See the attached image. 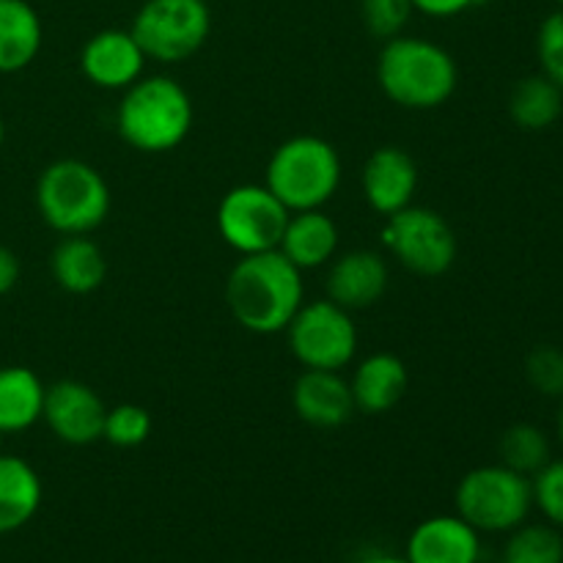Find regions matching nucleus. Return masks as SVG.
<instances>
[{
	"label": "nucleus",
	"instance_id": "4468645a",
	"mask_svg": "<svg viewBox=\"0 0 563 563\" xmlns=\"http://www.w3.org/2000/svg\"><path fill=\"white\" fill-rule=\"evenodd\" d=\"M390 273L388 262L377 251H350L341 253L330 262L328 269V300L341 306L344 311H363L374 302L383 300L388 291Z\"/></svg>",
	"mask_w": 563,
	"mask_h": 563
},
{
	"label": "nucleus",
	"instance_id": "cd10ccee",
	"mask_svg": "<svg viewBox=\"0 0 563 563\" xmlns=\"http://www.w3.org/2000/svg\"><path fill=\"white\" fill-rule=\"evenodd\" d=\"M537 55L542 75L550 77L563 91V9L544 16L537 36Z\"/></svg>",
	"mask_w": 563,
	"mask_h": 563
},
{
	"label": "nucleus",
	"instance_id": "7ed1b4c3",
	"mask_svg": "<svg viewBox=\"0 0 563 563\" xmlns=\"http://www.w3.org/2000/svg\"><path fill=\"white\" fill-rule=\"evenodd\" d=\"M377 82L405 110H434L460 86V66L445 47L423 36L388 38L377 58Z\"/></svg>",
	"mask_w": 563,
	"mask_h": 563
},
{
	"label": "nucleus",
	"instance_id": "423d86ee",
	"mask_svg": "<svg viewBox=\"0 0 563 563\" xmlns=\"http://www.w3.org/2000/svg\"><path fill=\"white\" fill-rule=\"evenodd\" d=\"M456 515L478 533H506L526 522L533 506L531 478L506 465H484L456 484Z\"/></svg>",
	"mask_w": 563,
	"mask_h": 563
},
{
	"label": "nucleus",
	"instance_id": "9d476101",
	"mask_svg": "<svg viewBox=\"0 0 563 563\" xmlns=\"http://www.w3.org/2000/svg\"><path fill=\"white\" fill-rule=\"evenodd\" d=\"M289 209L269 192L267 185H236L220 198L218 234L240 256L278 251Z\"/></svg>",
	"mask_w": 563,
	"mask_h": 563
},
{
	"label": "nucleus",
	"instance_id": "7c9ffc66",
	"mask_svg": "<svg viewBox=\"0 0 563 563\" xmlns=\"http://www.w3.org/2000/svg\"><path fill=\"white\" fill-rule=\"evenodd\" d=\"M484 3L487 0H412V9L427 16H434V20H451V16H460L467 9H476V5Z\"/></svg>",
	"mask_w": 563,
	"mask_h": 563
},
{
	"label": "nucleus",
	"instance_id": "e433bc0d",
	"mask_svg": "<svg viewBox=\"0 0 563 563\" xmlns=\"http://www.w3.org/2000/svg\"><path fill=\"white\" fill-rule=\"evenodd\" d=\"M0 440H3V434H0Z\"/></svg>",
	"mask_w": 563,
	"mask_h": 563
},
{
	"label": "nucleus",
	"instance_id": "f704fd0d",
	"mask_svg": "<svg viewBox=\"0 0 563 563\" xmlns=\"http://www.w3.org/2000/svg\"><path fill=\"white\" fill-rule=\"evenodd\" d=\"M3 141H5V124H3V115H0V148H3Z\"/></svg>",
	"mask_w": 563,
	"mask_h": 563
},
{
	"label": "nucleus",
	"instance_id": "c9c22d12",
	"mask_svg": "<svg viewBox=\"0 0 563 563\" xmlns=\"http://www.w3.org/2000/svg\"><path fill=\"white\" fill-rule=\"evenodd\" d=\"M555 3H561V5H563V0H555Z\"/></svg>",
	"mask_w": 563,
	"mask_h": 563
},
{
	"label": "nucleus",
	"instance_id": "39448f33",
	"mask_svg": "<svg viewBox=\"0 0 563 563\" xmlns=\"http://www.w3.org/2000/svg\"><path fill=\"white\" fill-rule=\"evenodd\" d=\"M264 185L289 212L322 209L339 192L341 157L324 137L295 135L273 152Z\"/></svg>",
	"mask_w": 563,
	"mask_h": 563
},
{
	"label": "nucleus",
	"instance_id": "f03ea898",
	"mask_svg": "<svg viewBox=\"0 0 563 563\" xmlns=\"http://www.w3.org/2000/svg\"><path fill=\"white\" fill-rule=\"evenodd\" d=\"M196 108L179 80L168 75H143L132 82L115 110L121 141L141 154H168L192 132Z\"/></svg>",
	"mask_w": 563,
	"mask_h": 563
},
{
	"label": "nucleus",
	"instance_id": "0eeeda50",
	"mask_svg": "<svg viewBox=\"0 0 563 563\" xmlns=\"http://www.w3.org/2000/svg\"><path fill=\"white\" fill-rule=\"evenodd\" d=\"M130 31L148 60L181 64L207 44L212 11L207 0H143Z\"/></svg>",
	"mask_w": 563,
	"mask_h": 563
},
{
	"label": "nucleus",
	"instance_id": "b1692460",
	"mask_svg": "<svg viewBox=\"0 0 563 563\" xmlns=\"http://www.w3.org/2000/svg\"><path fill=\"white\" fill-rule=\"evenodd\" d=\"M550 462V440L533 423H515L500 438V465L533 478Z\"/></svg>",
	"mask_w": 563,
	"mask_h": 563
},
{
	"label": "nucleus",
	"instance_id": "20e7f679",
	"mask_svg": "<svg viewBox=\"0 0 563 563\" xmlns=\"http://www.w3.org/2000/svg\"><path fill=\"white\" fill-rule=\"evenodd\" d=\"M36 207L44 223L58 234L88 236L108 220L110 185L82 159H55L38 174Z\"/></svg>",
	"mask_w": 563,
	"mask_h": 563
},
{
	"label": "nucleus",
	"instance_id": "9b49d317",
	"mask_svg": "<svg viewBox=\"0 0 563 563\" xmlns=\"http://www.w3.org/2000/svg\"><path fill=\"white\" fill-rule=\"evenodd\" d=\"M104 416L108 407L102 396L80 379H60L44 394L42 421L66 445H91L102 440Z\"/></svg>",
	"mask_w": 563,
	"mask_h": 563
},
{
	"label": "nucleus",
	"instance_id": "f8f14e48",
	"mask_svg": "<svg viewBox=\"0 0 563 563\" xmlns=\"http://www.w3.org/2000/svg\"><path fill=\"white\" fill-rule=\"evenodd\" d=\"M146 53L124 27L97 31L80 49V71L91 86L104 91H126L146 69Z\"/></svg>",
	"mask_w": 563,
	"mask_h": 563
},
{
	"label": "nucleus",
	"instance_id": "6ab92c4d",
	"mask_svg": "<svg viewBox=\"0 0 563 563\" xmlns=\"http://www.w3.org/2000/svg\"><path fill=\"white\" fill-rule=\"evenodd\" d=\"M42 16L27 0H0V75L27 69L42 53Z\"/></svg>",
	"mask_w": 563,
	"mask_h": 563
},
{
	"label": "nucleus",
	"instance_id": "412c9836",
	"mask_svg": "<svg viewBox=\"0 0 563 563\" xmlns=\"http://www.w3.org/2000/svg\"><path fill=\"white\" fill-rule=\"evenodd\" d=\"M53 280L69 295H91L108 278V258L88 236H64L49 256Z\"/></svg>",
	"mask_w": 563,
	"mask_h": 563
},
{
	"label": "nucleus",
	"instance_id": "c756f323",
	"mask_svg": "<svg viewBox=\"0 0 563 563\" xmlns=\"http://www.w3.org/2000/svg\"><path fill=\"white\" fill-rule=\"evenodd\" d=\"M528 383L544 396H563V352L555 346H537L526 361Z\"/></svg>",
	"mask_w": 563,
	"mask_h": 563
},
{
	"label": "nucleus",
	"instance_id": "dca6fc26",
	"mask_svg": "<svg viewBox=\"0 0 563 563\" xmlns=\"http://www.w3.org/2000/svg\"><path fill=\"white\" fill-rule=\"evenodd\" d=\"M410 563H478L482 537L460 515H438L423 520L407 539Z\"/></svg>",
	"mask_w": 563,
	"mask_h": 563
},
{
	"label": "nucleus",
	"instance_id": "6e6552de",
	"mask_svg": "<svg viewBox=\"0 0 563 563\" xmlns=\"http://www.w3.org/2000/svg\"><path fill=\"white\" fill-rule=\"evenodd\" d=\"M383 245L390 256L421 278L445 275L456 262V234L440 212L410 203L385 218Z\"/></svg>",
	"mask_w": 563,
	"mask_h": 563
},
{
	"label": "nucleus",
	"instance_id": "f3484780",
	"mask_svg": "<svg viewBox=\"0 0 563 563\" xmlns=\"http://www.w3.org/2000/svg\"><path fill=\"white\" fill-rule=\"evenodd\" d=\"M355 410L366 416H383L390 412L410 388V372L405 361L390 352H374L366 361L357 363L350 379Z\"/></svg>",
	"mask_w": 563,
	"mask_h": 563
},
{
	"label": "nucleus",
	"instance_id": "393cba45",
	"mask_svg": "<svg viewBox=\"0 0 563 563\" xmlns=\"http://www.w3.org/2000/svg\"><path fill=\"white\" fill-rule=\"evenodd\" d=\"M500 563H563V539L555 528L520 526L506 542Z\"/></svg>",
	"mask_w": 563,
	"mask_h": 563
},
{
	"label": "nucleus",
	"instance_id": "bb28decb",
	"mask_svg": "<svg viewBox=\"0 0 563 563\" xmlns=\"http://www.w3.org/2000/svg\"><path fill=\"white\" fill-rule=\"evenodd\" d=\"M412 14H416L412 0H361L363 25L383 42L401 36L405 27L410 25Z\"/></svg>",
	"mask_w": 563,
	"mask_h": 563
},
{
	"label": "nucleus",
	"instance_id": "ddd939ff",
	"mask_svg": "<svg viewBox=\"0 0 563 563\" xmlns=\"http://www.w3.org/2000/svg\"><path fill=\"white\" fill-rule=\"evenodd\" d=\"M363 198L383 218L401 212L416 201L418 165L412 154L399 146H379L366 159L361 174Z\"/></svg>",
	"mask_w": 563,
	"mask_h": 563
},
{
	"label": "nucleus",
	"instance_id": "a211bd4d",
	"mask_svg": "<svg viewBox=\"0 0 563 563\" xmlns=\"http://www.w3.org/2000/svg\"><path fill=\"white\" fill-rule=\"evenodd\" d=\"M278 251L302 273L324 267L333 262L335 251H339V225L322 209L291 212Z\"/></svg>",
	"mask_w": 563,
	"mask_h": 563
},
{
	"label": "nucleus",
	"instance_id": "473e14b6",
	"mask_svg": "<svg viewBox=\"0 0 563 563\" xmlns=\"http://www.w3.org/2000/svg\"><path fill=\"white\" fill-rule=\"evenodd\" d=\"M357 563H410L405 559V555H388V553H374V555H366V559H361Z\"/></svg>",
	"mask_w": 563,
	"mask_h": 563
},
{
	"label": "nucleus",
	"instance_id": "5701e85b",
	"mask_svg": "<svg viewBox=\"0 0 563 563\" xmlns=\"http://www.w3.org/2000/svg\"><path fill=\"white\" fill-rule=\"evenodd\" d=\"M509 113L517 126L542 132L553 126L563 113V91L550 77L531 75L515 86L509 97Z\"/></svg>",
	"mask_w": 563,
	"mask_h": 563
},
{
	"label": "nucleus",
	"instance_id": "4be33fe9",
	"mask_svg": "<svg viewBox=\"0 0 563 563\" xmlns=\"http://www.w3.org/2000/svg\"><path fill=\"white\" fill-rule=\"evenodd\" d=\"M47 385L27 366H0V434H16L42 421Z\"/></svg>",
	"mask_w": 563,
	"mask_h": 563
},
{
	"label": "nucleus",
	"instance_id": "1a4fd4ad",
	"mask_svg": "<svg viewBox=\"0 0 563 563\" xmlns=\"http://www.w3.org/2000/svg\"><path fill=\"white\" fill-rule=\"evenodd\" d=\"M284 333L291 355L302 368L341 372L357 355V328L352 313L333 300L302 302Z\"/></svg>",
	"mask_w": 563,
	"mask_h": 563
},
{
	"label": "nucleus",
	"instance_id": "2eb2a0df",
	"mask_svg": "<svg viewBox=\"0 0 563 563\" xmlns=\"http://www.w3.org/2000/svg\"><path fill=\"white\" fill-rule=\"evenodd\" d=\"M291 407L300 421L317 429L344 427L357 412L350 379L341 377V372H317V368H306L295 379Z\"/></svg>",
	"mask_w": 563,
	"mask_h": 563
},
{
	"label": "nucleus",
	"instance_id": "f257e3e1",
	"mask_svg": "<svg viewBox=\"0 0 563 563\" xmlns=\"http://www.w3.org/2000/svg\"><path fill=\"white\" fill-rule=\"evenodd\" d=\"M306 286L297 269L280 251L242 256L225 280V302L236 324L256 335L284 333L302 308Z\"/></svg>",
	"mask_w": 563,
	"mask_h": 563
},
{
	"label": "nucleus",
	"instance_id": "72a5a7b5",
	"mask_svg": "<svg viewBox=\"0 0 563 563\" xmlns=\"http://www.w3.org/2000/svg\"><path fill=\"white\" fill-rule=\"evenodd\" d=\"M559 440H561V449H563V396H561V410H559Z\"/></svg>",
	"mask_w": 563,
	"mask_h": 563
},
{
	"label": "nucleus",
	"instance_id": "aec40b11",
	"mask_svg": "<svg viewBox=\"0 0 563 563\" xmlns=\"http://www.w3.org/2000/svg\"><path fill=\"white\" fill-rule=\"evenodd\" d=\"M42 478L22 456L0 454V537L20 531L42 506Z\"/></svg>",
	"mask_w": 563,
	"mask_h": 563
},
{
	"label": "nucleus",
	"instance_id": "2f4dec72",
	"mask_svg": "<svg viewBox=\"0 0 563 563\" xmlns=\"http://www.w3.org/2000/svg\"><path fill=\"white\" fill-rule=\"evenodd\" d=\"M20 280V258L11 247L0 245V297L9 295Z\"/></svg>",
	"mask_w": 563,
	"mask_h": 563
},
{
	"label": "nucleus",
	"instance_id": "c85d7f7f",
	"mask_svg": "<svg viewBox=\"0 0 563 563\" xmlns=\"http://www.w3.org/2000/svg\"><path fill=\"white\" fill-rule=\"evenodd\" d=\"M533 504L542 509L553 526L563 528V460H550L542 471L533 476Z\"/></svg>",
	"mask_w": 563,
	"mask_h": 563
},
{
	"label": "nucleus",
	"instance_id": "a878e982",
	"mask_svg": "<svg viewBox=\"0 0 563 563\" xmlns=\"http://www.w3.org/2000/svg\"><path fill=\"white\" fill-rule=\"evenodd\" d=\"M152 434V416L141 405L108 407L102 438L115 449H137Z\"/></svg>",
	"mask_w": 563,
	"mask_h": 563
}]
</instances>
